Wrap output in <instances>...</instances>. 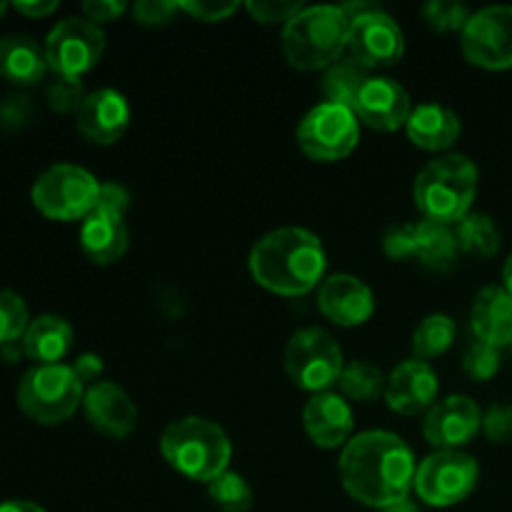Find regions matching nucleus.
I'll use <instances>...</instances> for the list:
<instances>
[{"instance_id": "f704fd0d", "label": "nucleus", "mask_w": 512, "mask_h": 512, "mask_svg": "<svg viewBox=\"0 0 512 512\" xmlns=\"http://www.w3.org/2000/svg\"><path fill=\"white\" fill-rule=\"evenodd\" d=\"M45 95H48V105L55 113H78L83 100L88 98L80 78H60V75H55Z\"/></svg>"}, {"instance_id": "f257e3e1", "label": "nucleus", "mask_w": 512, "mask_h": 512, "mask_svg": "<svg viewBox=\"0 0 512 512\" xmlns=\"http://www.w3.org/2000/svg\"><path fill=\"white\" fill-rule=\"evenodd\" d=\"M338 470L350 498L368 508L385 510L408 500L418 465L413 450L400 435L368 430L350 438L340 455Z\"/></svg>"}, {"instance_id": "473e14b6", "label": "nucleus", "mask_w": 512, "mask_h": 512, "mask_svg": "<svg viewBox=\"0 0 512 512\" xmlns=\"http://www.w3.org/2000/svg\"><path fill=\"white\" fill-rule=\"evenodd\" d=\"M423 20L435 33H455V30L463 33L470 13L463 3L455 0H430L428 5H423Z\"/></svg>"}, {"instance_id": "9b49d317", "label": "nucleus", "mask_w": 512, "mask_h": 512, "mask_svg": "<svg viewBox=\"0 0 512 512\" xmlns=\"http://www.w3.org/2000/svg\"><path fill=\"white\" fill-rule=\"evenodd\" d=\"M105 53V33L93 20L65 18L45 40V58L53 75L80 78L100 63Z\"/></svg>"}, {"instance_id": "a19ab883", "label": "nucleus", "mask_w": 512, "mask_h": 512, "mask_svg": "<svg viewBox=\"0 0 512 512\" xmlns=\"http://www.w3.org/2000/svg\"><path fill=\"white\" fill-rule=\"evenodd\" d=\"M183 13L190 18L203 20V23H220V20L230 18L235 10L240 8L238 3H210V0H198V3H178Z\"/></svg>"}, {"instance_id": "f8f14e48", "label": "nucleus", "mask_w": 512, "mask_h": 512, "mask_svg": "<svg viewBox=\"0 0 512 512\" xmlns=\"http://www.w3.org/2000/svg\"><path fill=\"white\" fill-rule=\"evenodd\" d=\"M460 50L470 65L485 70L512 68V5H490L470 15L460 33Z\"/></svg>"}, {"instance_id": "c756f323", "label": "nucleus", "mask_w": 512, "mask_h": 512, "mask_svg": "<svg viewBox=\"0 0 512 512\" xmlns=\"http://www.w3.org/2000/svg\"><path fill=\"white\" fill-rule=\"evenodd\" d=\"M455 340V320L450 315H428L413 333V353L418 360H433L448 353Z\"/></svg>"}, {"instance_id": "ddd939ff", "label": "nucleus", "mask_w": 512, "mask_h": 512, "mask_svg": "<svg viewBox=\"0 0 512 512\" xmlns=\"http://www.w3.org/2000/svg\"><path fill=\"white\" fill-rule=\"evenodd\" d=\"M348 55L363 68H390L405 55V35L400 25L380 8L350 20Z\"/></svg>"}, {"instance_id": "f3484780", "label": "nucleus", "mask_w": 512, "mask_h": 512, "mask_svg": "<svg viewBox=\"0 0 512 512\" xmlns=\"http://www.w3.org/2000/svg\"><path fill=\"white\" fill-rule=\"evenodd\" d=\"M83 408L90 425L105 438L125 440L128 435H133L135 425H138L135 403L120 385L110 383V380H100L85 390Z\"/></svg>"}, {"instance_id": "de8ad7c7", "label": "nucleus", "mask_w": 512, "mask_h": 512, "mask_svg": "<svg viewBox=\"0 0 512 512\" xmlns=\"http://www.w3.org/2000/svg\"><path fill=\"white\" fill-rule=\"evenodd\" d=\"M383 512H420V510L415 508V505L410 503V500H403V503H398V505H390V508H385Z\"/></svg>"}, {"instance_id": "1a4fd4ad", "label": "nucleus", "mask_w": 512, "mask_h": 512, "mask_svg": "<svg viewBox=\"0 0 512 512\" xmlns=\"http://www.w3.org/2000/svg\"><path fill=\"white\" fill-rule=\"evenodd\" d=\"M300 150L315 163H335L358 148L360 123L350 108L320 103L303 115L295 130Z\"/></svg>"}, {"instance_id": "4be33fe9", "label": "nucleus", "mask_w": 512, "mask_h": 512, "mask_svg": "<svg viewBox=\"0 0 512 512\" xmlns=\"http://www.w3.org/2000/svg\"><path fill=\"white\" fill-rule=\"evenodd\" d=\"M460 130H463V125H460L458 113L440 103L418 105L405 123L410 143L420 150H428V153L448 150L460 138Z\"/></svg>"}, {"instance_id": "f03ea898", "label": "nucleus", "mask_w": 512, "mask_h": 512, "mask_svg": "<svg viewBox=\"0 0 512 512\" xmlns=\"http://www.w3.org/2000/svg\"><path fill=\"white\" fill-rule=\"evenodd\" d=\"M248 265L260 288L298 298L318 288L328 258L315 233L305 228H278L253 245Z\"/></svg>"}, {"instance_id": "6e6552de", "label": "nucleus", "mask_w": 512, "mask_h": 512, "mask_svg": "<svg viewBox=\"0 0 512 512\" xmlns=\"http://www.w3.org/2000/svg\"><path fill=\"white\" fill-rule=\"evenodd\" d=\"M343 350L323 328H303L288 340L285 370L298 388L308 393H328L343 373Z\"/></svg>"}, {"instance_id": "6ab92c4d", "label": "nucleus", "mask_w": 512, "mask_h": 512, "mask_svg": "<svg viewBox=\"0 0 512 512\" xmlns=\"http://www.w3.org/2000/svg\"><path fill=\"white\" fill-rule=\"evenodd\" d=\"M355 115L363 120L368 128L380 130V133H393L408 123L413 105L410 95L398 80L393 78H370L355 103Z\"/></svg>"}, {"instance_id": "bb28decb", "label": "nucleus", "mask_w": 512, "mask_h": 512, "mask_svg": "<svg viewBox=\"0 0 512 512\" xmlns=\"http://www.w3.org/2000/svg\"><path fill=\"white\" fill-rule=\"evenodd\" d=\"M370 80V70L363 68L358 60H353L350 55H343L338 63L330 65L323 75V83H320V93H323L325 103L343 105V108L355 110L360 93H363L365 83Z\"/></svg>"}, {"instance_id": "a878e982", "label": "nucleus", "mask_w": 512, "mask_h": 512, "mask_svg": "<svg viewBox=\"0 0 512 512\" xmlns=\"http://www.w3.org/2000/svg\"><path fill=\"white\" fill-rule=\"evenodd\" d=\"M458 240L450 225L433 223V220H420L418 235H415V258L420 265L438 273H448L458 265Z\"/></svg>"}, {"instance_id": "79ce46f5", "label": "nucleus", "mask_w": 512, "mask_h": 512, "mask_svg": "<svg viewBox=\"0 0 512 512\" xmlns=\"http://www.w3.org/2000/svg\"><path fill=\"white\" fill-rule=\"evenodd\" d=\"M83 13L85 18L93 20L95 25H103L113 23L120 15L128 13V5L115 3V0H93V3H83Z\"/></svg>"}, {"instance_id": "2f4dec72", "label": "nucleus", "mask_w": 512, "mask_h": 512, "mask_svg": "<svg viewBox=\"0 0 512 512\" xmlns=\"http://www.w3.org/2000/svg\"><path fill=\"white\" fill-rule=\"evenodd\" d=\"M28 305L13 290H0V348L23 340L28 330Z\"/></svg>"}, {"instance_id": "37998d69", "label": "nucleus", "mask_w": 512, "mask_h": 512, "mask_svg": "<svg viewBox=\"0 0 512 512\" xmlns=\"http://www.w3.org/2000/svg\"><path fill=\"white\" fill-rule=\"evenodd\" d=\"M70 368H73V373L78 375V380L83 383V388L85 385L90 388V385L100 383L98 378L103 375V358L95 353H83L73 365H70Z\"/></svg>"}, {"instance_id": "20e7f679", "label": "nucleus", "mask_w": 512, "mask_h": 512, "mask_svg": "<svg viewBox=\"0 0 512 512\" xmlns=\"http://www.w3.org/2000/svg\"><path fill=\"white\" fill-rule=\"evenodd\" d=\"M478 195V168L470 158L458 153L430 160L413 183V200L423 220L455 225L470 215Z\"/></svg>"}, {"instance_id": "a18cd8bd", "label": "nucleus", "mask_w": 512, "mask_h": 512, "mask_svg": "<svg viewBox=\"0 0 512 512\" xmlns=\"http://www.w3.org/2000/svg\"><path fill=\"white\" fill-rule=\"evenodd\" d=\"M0 512H48V510H43L35 503H28V500H8V503L0 505Z\"/></svg>"}, {"instance_id": "c9c22d12", "label": "nucleus", "mask_w": 512, "mask_h": 512, "mask_svg": "<svg viewBox=\"0 0 512 512\" xmlns=\"http://www.w3.org/2000/svg\"><path fill=\"white\" fill-rule=\"evenodd\" d=\"M415 235H418V223L393 225L383 235V250L393 260H410L415 258Z\"/></svg>"}, {"instance_id": "4468645a", "label": "nucleus", "mask_w": 512, "mask_h": 512, "mask_svg": "<svg viewBox=\"0 0 512 512\" xmlns=\"http://www.w3.org/2000/svg\"><path fill=\"white\" fill-rule=\"evenodd\" d=\"M483 428V410L468 395H450L428 410L423 435L433 448L460 450Z\"/></svg>"}, {"instance_id": "49530a36", "label": "nucleus", "mask_w": 512, "mask_h": 512, "mask_svg": "<svg viewBox=\"0 0 512 512\" xmlns=\"http://www.w3.org/2000/svg\"><path fill=\"white\" fill-rule=\"evenodd\" d=\"M503 288L512 295V253H510V258L505 260V265H503Z\"/></svg>"}, {"instance_id": "423d86ee", "label": "nucleus", "mask_w": 512, "mask_h": 512, "mask_svg": "<svg viewBox=\"0 0 512 512\" xmlns=\"http://www.w3.org/2000/svg\"><path fill=\"white\" fill-rule=\"evenodd\" d=\"M85 388L70 365H35L18 385V405L40 425H60L83 405Z\"/></svg>"}, {"instance_id": "58836bf2", "label": "nucleus", "mask_w": 512, "mask_h": 512, "mask_svg": "<svg viewBox=\"0 0 512 512\" xmlns=\"http://www.w3.org/2000/svg\"><path fill=\"white\" fill-rule=\"evenodd\" d=\"M180 10L178 3H168V0H143V3L133 5V18L135 23L148 25V28H155V25H165L175 13Z\"/></svg>"}, {"instance_id": "7ed1b4c3", "label": "nucleus", "mask_w": 512, "mask_h": 512, "mask_svg": "<svg viewBox=\"0 0 512 512\" xmlns=\"http://www.w3.org/2000/svg\"><path fill=\"white\" fill-rule=\"evenodd\" d=\"M160 453L180 475L210 485L228 470L233 445L218 423L190 415L165 428L160 438Z\"/></svg>"}, {"instance_id": "a211bd4d", "label": "nucleus", "mask_w": 512, "mask_h": 512, "mask_svg": "<svg viewBox=\"0 0 512 512\" xmlns=\"http://www.w3.org/2000/svg\"><path fill=\"white\" fill-rule=\"evenodd\" d=\"M438 373L425 360H405L390 373L385 400L388 408L398 415H418L430 410L438 398Z\"/></svg>"}, {"instance_id": "5701e85b", "label": "nucleus", "mask_w": 512, "mask_h": 512, "mask_svg": "<svg viewBox=\"0 0 512 512\" xmlns=\"http://www.w3.org/2000/svg\"><path fill=\"white\" fill-rule=\"evenodd\" d=\"M130 235L125 218L110 213H90L80 228V248L93 263L113 265L128 253Z\"/></svg>"}, {"instance_id": "0eeeda50", "label": "nucleus", "mask_w": 512, "mask_h": 512, "mask_svg": "<svg viewBox=\"0 0 512 512\" xmlns=\"http://www.w3.org/2000/svg\"><path fill=\"white\" fill-rule=\"evenodd\" d=\"M100 183L80 165L58 163L38 175L33 205L50 220H85L98 203Z\"/></svg>"}, {"instance_id": "412c9836", "label": "nucleus", "mask_w": 512, "mask_h": 512, "mask_svg": "<svg viewBox=\"0 0 512 512\" xmlns=\"http://www.w3.org/2000/svg\"><path fill=\"white\" fill-rule=\"evenodd\" d=\"M470 325L475 338L503 350L512 345V295L505 288H483L470 308Z\"/></svg>"}, {"instance_id": "b1692460", "label": "nucleus", "mask_w": 512, "mask_h": 512, "mask_svg": "<svg viewBox=\"0 0 512 512\" xmlns=\"http://www.w3.org/2000/svg\"><path fill=\"white\" fill-rule=\"evenodd\" d=\"M45 45L30 35H3L0 38V78L18 85H35L48 73Z\"/></svg>"}, {"instance_id": "aec40b11", "label": "nucleus", "mask_w": 512, "mask_h": 512, "mask_svg": "<svg viewBox=\"0 0 512 512\" xmlns=\"http://www.w3.org/2000/svg\"><path fill=\"white\" fill-rule=\"evenodd\" d=\"M303 425L308 438L318 448H345L353 435V410L348 400L338 393H318L305 403Z\"/></svg>"}, {"instance_id": "cd10ccee", "label": "nucleus", "mask_w": 512, "mask_h": 512, "mask_svg": "<svg viewBox=\"0 0 512 512\" xmlns=\"http://www.w3.org/2000/svg\"><path fill=\"white\" fill-rule=\"evenodd\" d=\"M455 240H458L460 253L475 255V258H493L500 250V230L495 220L485 213L465 215L460 223H455Z\"/></svg>"}, {"instance_id": "e433bc0d", "label": "nucleus", "mask_w": 512, "mask_h": 512, "mask_svg": "<svg viewBox=\"0 0 512 512\" xmlns=\"http://www.w3.org/2000/svg\"><path fill=\"white\" fill-rule=\"evenodd\" d=\"M483 433L490 443L505 445L512 443V405L498 403L483 415Z\"/></svg>"}, {"instance_id": "09e8293b", "label": "nucleus", "mask_w": 512, "mask_h": 512, "mask_svg": "<svg viewBox=\"0 0 512 512\" xmlns=\"http://www.w3.org/2000/svg\"><path fill=\"white\" fill-rule=\"evenodd\" d=\"M5 10H8V3H3V0H0V15H3Z\"/></svg>"}, {"instance_id": "393cba45", "label": "nucleus", "mask_w": 512, "mask_h": 512, "mask_svg": "<svg viewBox=\"0 0 512 512\" xmlns=\"http://www.w3.org/2000/svg\"><path fill=\"white\" fill-rule=\"evenodd\" d=\"M23 350L40 365H58L73 348V328L60 315H40L30 320L23 335Z\"/></svg>"}, {"instance_id": "c85d7f7f", "label": "nucleus", "mask_w": 512, "mask_h": 512, "mask_svg": "<svg viewBox=\"0 0 512 512\" xmlns=\"http://www.w3.org/2000/svg\"><path fill=\"white\" fill-rule=\"evenodd\" d=\"M338 388L343 393V398L355 400V403H370V400H378L380 395H385L388 378L375 365L355 360V363L343 368V373L338 378Z\"/></svg>"}, {"instance_id": "4c0bfd02", "label": "nucleus", "mask_w": 512, "mask_h": 512, "mask_svg": "<svg viewBox=\"0 0 512 512\" xmlns=\"http://www.w3.org/2000/svg\"><path fill=\"white\" fill-rule=\"evenodd\" d=\"M303 10L300 3H275V0H260V3H248V13L253 15L258 23L273 25V23H285L288 25L295 15Z\"/></svg>"}, {"instance_id": "7c9ffc66", "label": "nucleus", "mask_w": 512, "mask_h": 512, "mask_svg": "<svg viewBox=\"0 0 512 512\" xmlns=\"http://www.w3.org/2000/svg\"><path fill=\"white\" fill-rule=\"evenodd\" d=\"M208 495L220 512H248L253 508V490L243 475L225 470L208 485Z\"/></svg>"}, {"instance_id": "ea45409f", "label": "nucleus", "mask_w": 512, "mask_h": 512, "mask_svg": "<svg viewBox=\"0 0 512 512\" xmlns=\"http://www.w3.org/2000/svg\"><path fill=\"white\" fill-rule=\"evenodd\" d=\"M128 208H130V195L123 185L100 183L95 213H110V215H120V218H125V210Z\"/></svg>"}, {"instance_id": "9d476101", "label": "nucleus", "mask_w": 512, "mask_h": 512, "mask_svg": "<svg viewBox=\"0 0 512 512\" xmlns=\"http://www.w3.org/2000/svg\"><path fill=\"white\" fill-rule=\"evenodd\" d=\"M480 478V468L463 450H435L418 465L413 490L425 505L450 508L468 498Z\"/></svg>"}, {"instance_id": "72a5a7b5", "label": "nucleus", "mask_w": 512, "mask_h": 512, "mask_svg": "<svg viewBox=\"0 0 512 512\" xmlns=\"http://www.w3.org/2000/svg\"><path fill=\"white\" fill-rule=\"evenodd\" d=\"M463 368L465 373L473 380H478V383L495 378V373L500 370V348H493V345L475 338L473 343L468 345V350H465Z\"/></svg>"}, {"instance_id": "dca6fc26", "label": "nucleus", "mask_w": 512, "mask_h": 512, "mask_svg": "<svg viewBox=\"0 0 512 512\" xmlns=\"http://www.w3.org/2000/svg\"><path fill=\"white\" fill-rule=\"evenodd\" d=\"M75 123L83 138L95 145H113L125 135L130 123V105L123 93L113 88H100L88 93L80 110L75 113Z\"/></svg>"}, {"instance_id": "c03bdc74", "label": "nucleus", "mask_w": 512, "mask_h": 512, "mask_svg": "<svg viewBox=\"0 0 512 512\" xmlns=\"http://www.w3.org/2000/svg\"><path fill=\"white\" fill-rule=\"evenodd\" d=\"M15 10L28 18H45L53 10H58V3L55 0H33V3H15Z\"/></svg>"}, {"instance_id": "2eb2a0df", "label": "nucleus", "mask_w": 512, "mask_h": 512, "mask_svg": "<svg viewBox=\"0 0 512 512\" xmlns=\"http://www.w3.org/2000/svg\"><path fill=\"white\" fill-rule=\"evenodd\" d=\"M318 308L330 323L340 328H355L373 318V290L355 275H330L318 288Z\"/></svg>"}, {"instance_id": "39448f33", "label": "nucleus", "mask_w": 512, "mask_h": 512, "mask_svg": "<svg viewBox=\"0 0 512 512\" xmlns=\"http://www.w3.org/2000/svg\"><path fill=\"white\" fill-rule=\"evenodd\" d=\"M350 20L338 5L303 8L283 28V55L298 70H328L348 53Z\"/></svg>"}]
</instances>
